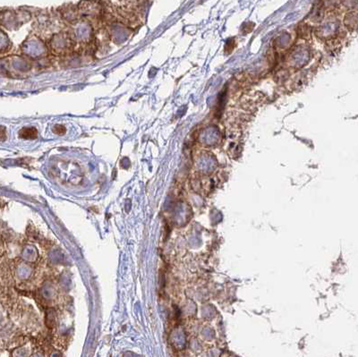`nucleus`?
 Instances as JSON below:
<instances>
[{
    "instance_id": "obj_1",
    "label": "nucleus",
    "mask_w": 358,
    "mask_h": 357,
    "mask_svg": "<svg viewBox=\"0 0 358 357\" xmlns=\"http://www.w3.org/2000/svg\"><path fill=\"white\" fill-rule=\"evenodd\" d=\"M37 133L34 127H24L19 132V136L23 139H35L37 138Z\"/></svg>"
},
{
    "instance_id": "obj_2",
    "label": "nucleus",
    "mask_w": 358,
    "mask_h": 357,
    "mask_svg": "<svg viewBox=\"0 0 358 357\" xmlns=\"http://www.w3.org/2000/svg\"><path fill=\"white\" fill-rule=\"evenodd\" d=\"M56 127L58 128V131H56L55 133H56V134L58 133V134H60V135H62V134L66 133V128H65V127H62V126H56Z\"/></svg>"
}]
</instances>
